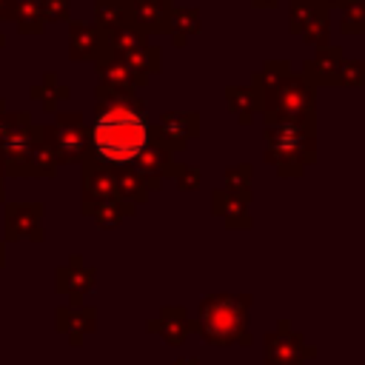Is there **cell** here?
I'll list each match as a JSON object with an SVG mask.
<instances>
[{"instance_id": "2", "label": "cell", "mask_w": 365, "mask_h": 365, "mask_svg": "<svg viewBox=\"0 0 365 365\" xmlns=\"http://www.w3.org/2000/svg\"><path fill=\"white\" fill-rule=\"evenodd\" d=\"M200 322H202V331H205L208 339H214V342H228V339H234V336L242 331L245 314H242V308H237L231 299H220V302L214 299V302H208V305L202 308Z\"/></svg>"}, {"instance_id": "1", "label": "cell", "mask_w": 365, "mask_h": 365, "mask_svg": "<svg viewBox=\"0 0 365 365\" xmlns=\"http://www.w3.org/2000/svg\"><path fill=\"white\" fill-rule=\"evenodd\" d=\"M91 140L103 160L131 163L148 148V125L134 106L117 103V106H108L100 111Z\"/></svg>"}]
</instances>
